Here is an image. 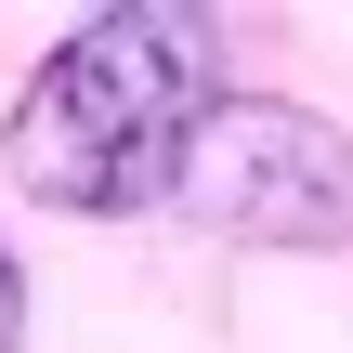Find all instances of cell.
<instances>
[{
    "mask_svg": "<svg viewBox=\"0 0 353 353\" xmlns=\"http://www.w3.org/2000/svg\"><path fill=\"white\" fill-rule=\"evenodd\" d=\"M210 26L196 13H92L39 52V79L13 92L0 118V170L39 196V210H79V223H118V210H157L196 118H210Z\"/></svg>",
    "mask_w": 353,
    "mask_h": 353,
    "instance_id": "6da1fadb",
    "label": "cell"
},
{
    "mask_svg": "<svg viewBox=\"0 0 353 353\" xmlns=\"http://www.w3.org/2000/svg\"><path fill=\"white\" fill-rule=\"evenodd\" d=\"M170 210L236 249H353V131L275 92H223L170 170Z\"/></svg>",
    "mask_w": 353,
    "mask_h": 353,
    "instance_id": "7a4b0ae2",
    "label": "cell"
},
{
    "mask_svg": "<svg viewBox=\"0 0 353 353\" xmlns=\"http://www.w3.org/2000/svg\"><path fill=\"white\" fill-rule=\"evenodd\" d=\"M26 341V275H13V249H0V353Z\"/></svg>",
    "mask_w": 353,
    "mask_h": 353,
    "instance_id": "3957f363",
    "label": "cell"
}]
</instances>
